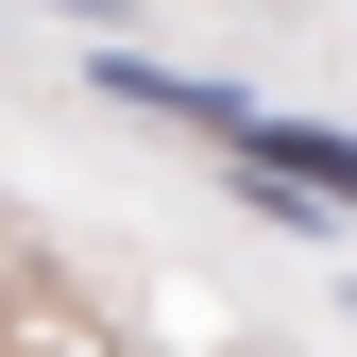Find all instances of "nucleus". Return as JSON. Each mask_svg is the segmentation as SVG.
Instances as JSON below:
<instances>
[{
  "label": "nucleus",
  "instance_id": "f257e3e1",
  "mask_svg": "<svg viewBox=\"0 0 357 357\" xmlns=\"http://www.w3.org/2000/svg\"><path fill=\"white\" fill-rule=\"evenodd\" d=\"M238 137H255V170H273V188L357 204V137H324V119H238Z\"/></svg>",
  "mask_w": 357,
  "mask_h": 357
}]
</instances>
